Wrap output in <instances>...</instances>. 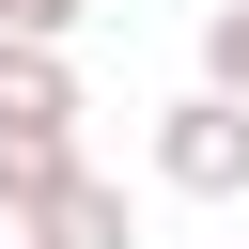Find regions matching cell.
I'll use <instances>...</instances> for the list:
<instances>
[{"label": "cell", "instance_id": "obj_5", "mask_svg": "<svg viewBox=\"0 0 249 249\" xmlns=\"http://www.w3.org/2000/svg\"><path fill=\"white\" fill-rule=\"evenodd\" d=\"M47 249H62V233H47Z\"/></svg>", "mask_w": 249, "mask_h": 249}, {"label": "cell", "instance_id": "obj_3", "mask_svg": "<svg viewBox=\"0 0 249 249\" xmlns=\"http://www.w3.org/2000/svg\"><path fill=\"white\" fill-rule=\"evenodd\" d=\"M218 62H233V78H249V0H233V16H218Z\"/></svg>", "mask_w": 249, "mask_h": 249}, {"label": "cell", "instance_id": "obj_1", "mask_svg": "<svg viewBox=\"0 0 249 249\" xmlns=\"http://www.w3.org/2000/svg\"><path fill=\"white\" fill-rule=\"evenodd\" d=\"M171 171H187V187H233V171H249V124H233V109H171Z\"/></svg>", "mask_w": 249, "mask_h": 249}, {"label": "cell", "instance_id": "obj_4", "mask_svg": "<svg viewBox=\"0 0 249 249\" xmlns=\"http://www.w3.org/2000/svg\"><path fill=\"white\" fill-rule=\"evenodd\" d=\"M16 16H62V0H16Z\"/></svg>", "mask_w": 249, "mask_h": 249}, {"label": "cell", "instance_id": "obj_2", "mask_svg": "<svg viewBox=\"0 0 249 249\" xmlns=\"http://www.w3.org/2000/svg\"><path fill=\"white\" fill-rule=\"evenodd\" d=\"M0 124H62V78H47V62H16V47H0Z\"/></svg>", "mask_w": 249, "mask_h": 249}]
</instances>
